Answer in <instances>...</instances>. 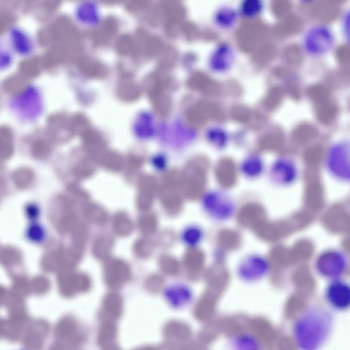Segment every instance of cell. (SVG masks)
Masks as SVG:
<instances>
[{
	"mask_svg": "<svg viewBox=\"0 0 350 350\" xmlns=\"http://www.w3.org/2000/svg\"><path fill=\"white\" fill-rule=\"evenodd\" d=\"M208 138L215 146L222 148L227 143L228 134L223 128L215 126L210 129Z\"/></svg>",
	"mask_w": 350,
	"mask_h": 350,
	"instance_id": "16",
	"label": "cell"
},
{
	"mask_svg": "<svg viewBox=\"0 0 350 350\" xmlns=\"http://www.w3.org/2000/svg\"><path fill=\"white\" fill-rule=\"evenodd\" d=\"M242 168L247 175H258L262 170V162L256 157H250L244 161Z\"/></svg>",
	"mask_w": 350,
	"mask_h": 350,
	"instance_id": "17",
	"label": "cell"
},
{
	"mask_svg": "<svg viewBox=\"0 0 350 350\" xmlns=\"http://www.w3.org/2000/svg\"><path fill=\"white\" fill-rule=\"evenodd\" d=\"M334 36L327 26L315 25L304 33L302 40L304 49L312 56L319 57L329 53L334 44Z\"/></svg>",
	"mask_w": 350,
	"mask_h": 350,
	"instance_id": "3",
	"label": "cell"
},
{
	"mask_svg": "<svg viewBox=\"0 0 350 350\" xmlns=\"http://www.w3.org/2000/svg\"><path fill=\"white\" fill-rule=\"evenodd\" d=\"M10 108L18 118L25 121L36 120L43 109L42 97L39 90L29 86L10 101Z\"/></svg>",
	"mask_w": 350,
	"mask_h": 350,
	"instance_id": "2",
	"label": "cell"
},
{
	"mask_svg": "<svg viewBox=\"0 0 350 350\" xmlns=\"http://www.w3.org/2000/svg\"><path fill=\"white\" fill-rule=\"evenodd\" d=\"M12 60V54L3 47L0 41V70L8 67Z\"/></svg>",
	"mask_w": 350,
	"mask_h": 350,
	"instance_id": "18",
	"label": "cell"
},
{
	"mask_svg": "<svg viewBox=\"0 0 350 350\" xmlns=\"http://www.w3.org/2000/svg\"><path fill=\"white\" fill-rule=\"evenodd\" d=\"M349 145L348 142H339L332 146L327 157L329 167L338 174H349Z\"/></svg>",
	"mask_w": 350,
	"mask_h": 350,
	"instance_id": "5",
	"label": "cell"
},
{
	"mask_svg": "<svg viewBox=\"0 0 350 350\" xmlns=\"http://www.w3.org/2000/svg\"><path fill=\"white\" fill-rule=\"evenodd\" d=\"M203 205L210 214L217 218L226 217L232 211V204L230 199L223 193H208L203 199Z\"/></svg>",
	"mask_w": 350,
	"mask_h": 350,
	"instance_id": "7",
	"label": "cell"
},
{
	"mask_svg": "<svg viewBox=\"0 0 350 350\" xmlns=\"http://www.w3.org/2000/svg\"><path fill=\"white\" fill-rule=\"evenodd\" d=\"M345 260L340 254H327L322 258L319 267L321 273L328 277H336L340 275L345 267Z\"/></svg>",
	"mask_w": 350,
	"mask_h": 350,
	"instance_id": "9",
	"label": "cell"
},
{
	"mask_svg": "<svg viewBox=\"0 0 350 350\" xmlns=\"http://www.w3.org/2000/svg\"><path fill=\"white\" fill-rule=\"evenodd\" d=\"M333 325V318L326 310L311 307L296 320L294 336L300 350H319L327 340Z\"/></svg>",
	"mask_w": 350,
	"mask_h": 350,
	"instance_id": "1",
	"label": "cell"
},
{
	"mask_svg": "<svg viewBox=\"0 0 350 350\" xmlns=\"http://www.w3.org/2000/svg\"><path fill=\"white\" fill-rule=\"evenodd\" d=\"M232 345V350H260L256 339L246 335L234 340Z\"/></svg>",
	"mask_w": 350,
	"mask_h": 350,
	"instance_id": "14",
	"label": "cell"
},
{
	"mask_svg": "<svg viewBox=\"0 0 350 350\" xmlns=\"http://www.w3.org/2000/svg\"><path fill=\"white\" fill-rule=\"evenodd\" d=\"M202 237V230L197 226H188L182 232L183 241L188 245L198 244Z\"/></svg>",
	"mask_w": 350,
	"mask_h": 350,
	"instance_id": "15",
	"label": "cell"
},
{
	"mask_svg": "<svg viewBox=\"0 0 350 350\" xmlns=\"http://www.w3.org/2000/svg\"><path fill=\"white\" fill-rule=\"evenodd\" d=\"M272 170L275 178L283 183H290L294 178L296 172L293 164L286 159L278 161Z\"/></svg>",
	"mask_w": 350,
	"mask_h": 350,
	"instance_id": "11",
	"label": "cell"
},
{
	"mask_svg": "<svg viewBox=\"0 0 350 350\" xmlns=\"http://www.w3.org/2000/svg\"><path fill=\"white\" fill-rule=\"evenodd\" d=\"M239 12L230 6H223L215 15V23L221 29L232 28L237 22Z\"/></svg>",
	"mask_w": 350,
	"mask_h": 350,
	"instance_id": "10",
	"label": "cell"
},
{
	"mask_svg": "<svg viewBox=\"0 0 350 350\" xmlns=\"http://www.w3.org/2000/svg\"><path fill=\"white\" fill-rule=\"evenodd\" d=\"M325 299L328 304L337 310H345L350 305V288L345 281L335 280L325 290Z\"/></svg>",
	"mask_w": 350,
	"mask_h": 350,
	"instance_id": "4",
	"label": "cell"
},
{
	"mask_svg": "<svg viewBox=\"0 0 350 350\" xmlns=\"http://www.w3.org/2000/svg\"><path fill=\"white\" fill-rule=\"evenodd\" d=\"M263 8L260 0H245L240 5L239 12L244 17L254 18L262 12Z\"/></svg>",
	"mask_w": 350,
	"mask_h": 350,
	"instance_id": "13",
	"label": "cell"
},
{
	"mask_svg": "<svg viewBox=\"0 0 350 350\" xmlns=\"http://www.w3.org/2000/svg\"><path fill=\"white\" fill-rule=\"evenodd\" d=\"M243 265L241 273L247 280H252L263 275L266 271V264L262 259L250 258Z\"/></svg>",
	"mask_w": 350,
	"mask_h": 350,
	"instance_id": "12",
	"label": "cell"
},
{
	"mask_svg": "<svg viewBox=\"0 0 350 350\" xmlns=\"http://www.w3.org/2000/svg\"><path fill=\"white\" fill-rule=\"evenodd\" d=\"M10 42L12 49L21 55H28L33 49L31 38L20 29L14 28L10 31Z\"/></svg>",
	"mask_w": 350,
	"mask_h": 350,
	"instance_id": "8",
	"label": "cell"
},
{
	"mask_svg": "<svg viewBox=\"0 0 350 350\" xmlns=\"http://www.w3.org/2000/svg\"><path fill=\"white\" fill-rule=\"evenodd\" d=\"M234 59V50L230 45L224 43L215 49L210 59V66L214 72L224 73L231 68Z\"/></svg>",
	"mask_w": 350,
	"mask_h": 350,
	"instance_id": "6",
	"label": "cell"
}]
</instances>
